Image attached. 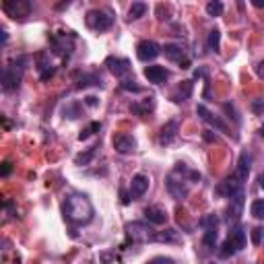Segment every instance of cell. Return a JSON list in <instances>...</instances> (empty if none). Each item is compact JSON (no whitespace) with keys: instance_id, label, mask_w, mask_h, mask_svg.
Listing matches in <instances>:
<instances>
[{"instance_id":"6da1fadb","label":"cell","mask_w":264,"mask_h":264,"mask_svg":"<svg viewBox=\"0 0 264 264\" xmlns=\"http://www.w3.org/2000/svg\"><path fill=\"white\" fill-rule=\"evenodd\" d=\"M62 211H64V217L69 219L71 223H75V225H87L93 219V215H95L93 205H91V201H89L85 194H71V196H66Z\"/></svg>"},{"instance_id":"7a4b0ae2","label":"cell","mask_w":264,"mask_h":264,"mask_svg":"<svg viewBox=\"0 0 264 264\" xmlns=\"http://www.w3.org/2000/svg\"><path fill=\"white\" fill-rule=\"evenodd\" d=\"M126 234L132 242H137V244H147V242H157V236H159V231H155L151 225L147 223H128L126 225Z\"/></svg>"},{"instance_id":"3957f363","label":"cell","mask_w":264,"mask_h":264,"mask_svg":"<svg viewBox=\"0 0 264 264\" xmlns=\"http://www.w3.org/2000/svg\"><path fill=\"white\" fill-rule=\"evenodd\" d=\"M85 21H87V25H89L93 31H97V33H104V31L112 29V25H114V17H112L108 11H102V9L89 11L87 17H85Z\"/></svg>"},{"instance_id":"277c9868","label":"cell","mask_w":264,"mask_h":264,"mask_svg":"<svg viewBox=\"0 0 264 264\" xmlns=\"http://www.w3.org/2000/svg\"><path fill=\"white\" fill-rule=\"evenodd\" d=\"M23 62H25V58H19L5 69V73H3V89L5 91H13L19 87L21 77H23V69H25V66H21Z\"/></svg>"},{"instance_id":"5b68a950","label":"cell","mask_w":264,"mask_h":264,"mask_svg":"<svg viewBox=\"0 0 264 264\" xmlns=\"http://www.w3.org/2000/svg\"><path fill=\"white\" fill-rule=\"evenodd\" d=\"M3 9L13 19H25V17H29V13H31L33 7H31L29 0H5Z\"/></svg>"},{"instance_id":"8992f818","label":"cell","mask_w":264,"mask_h":264,"mask_svg":"<svg viewBox=\"0 0 264 264\" xmlns=\"http://www.w3.org/2000/svg\"><path fill=\"white\" fill-rule=\"evenodd\" d=\"M165 188H168L170 196H172V198H176V201H184V198L188 196V192H190V190H188L186 180H176V176H174V174L165 178Z\"/></svg>"},{"instance_id":"52a82bcc","label":"cell","mask_w":264,"mask_h":264,"mask_svg":"<svg viewBox=\"0 0 264 264\" xmlns=\"http://www.w3.org/2000/svg\"><path fill=\"white\" fill-rule=\"evenodd\" d=\"M159 54H161V48H159L155 42H151V40H143V42L137 46V56H139V60H143V62H151V60H155Z\"/></svg>"},{"instance_id":"ba28073f","label":"cell","mask_w":264,"mask_h":264,"mask_svg":"<svg viewBox=\"0 0 264 264\" xmlns=\"http://www.w3.org/2000/svg\"><path fill=\"white\" fill-rule=\"evenodd\" d=\"M244 192V188H242V182L234 176V178H227V180H223L219 186H217V194H221V196H227V198H234V196H238V194H242Z\"/></svg>"},{"instance_id":"9c48e42d","label":"cell","mask_w":264,"mask_h":264,"mask_svg":"<svg viewBox=\"0 0 264 264\" xmlns=\"http://www.w3.org/2000/svg\"><path fill=\"white\" fill-rule=\"evenodd\" d=\"M106 66H108V71H110L112 75H116L118 79H122L124 75H128V73H130V62H128L126 58L110 56V58L106 60Z\"/></svg>"},{"instance_id":"30bf717a","label":"cell","mask_w":264,"mask_h":264,"mask_svg":"<svg viewBox=\"0 0 264 264\" xmlns=\"http://www.w3.org/2000/svg\"><path fill=\"white\" fill-rule=\"evenodd\" d=\"M178 130H180V124L178 120H170L161 126V132H159V143L161 145H170L176 137H178Z\"/></svg>"},{"instance_id":"8fae6325","label":"cell","mask_w":264,"mask_h":264,"mask_svg":"<svg viewBox=\"0 0 264 264\" xmlns=\"http://www.w3.org/2000/svg\"><path fill=\"white\" fill-rule=\"evenodd\" d=\"M145 77L153 85H163L165 81L170 79V73H168V69H163V66H147V69H145Z\"/></svg>"},{"instance_id":"7c38bea8","label":"cell","mask_w":264,"mask_h":264,"mask_svg":"<svg viewBox=\"0 0 264 264\" xmlns=\"http://www.w3.org/2000/svg\"><path fill=\"white\" fill-rule=\"evenodd\" d=\"M149 178L145 176V174H137L135 178H132V182H130V196L132 198H141V196H145V192L149 190Z\"/></svg>"},{"instance_id":"4fadbf2b","label":"cell","mask_w":264,"mask_h":264,"mask_svg":"<svg viewBox=\"0 0 264 264\" xmlns=\"http://www.w3.org/2000/svg\"><path fill=\"white\" fill-rule=\"evenodd\" d=\"M196 114L201 116V118H203L207 124H211L213 128H217V130H221V132H229V126H227L223 120H219L215 114H211V112H209L205 106H198V108H196ZM229 135H231V132H229Z\"/></svg>"},{"instance_id":"5bb4252c","label":"cell","mask_w":264,"mask_h":264,"mask_svg":"<svg viewBox=\"0 0 264 264\" xmlns=\"http://www.w3.org/2000/svg\"><path fill=\"white\" fill-rule=\"evenodd\" d=\"M114 149L120 153V155H128L137 149V141L132 139L130 135H116L114 137Z\"/></svg>"},{"instance_id":"9a60e30c","label":"cell","mask_w":264,"mask_h":264,"mask_svg":"<svg viewBox=\"0 0 264 264\" xmlns=\"http://www.w3.org/2000/svg\"><path fill=\"white\" fill-rule=\"evenodd\" d=\"M242 211H244V192L231 198V205L227 209V221L229 223H238L240 217H242Z\"/></svg>"},{"instance_id":"2e32d148","label":"cell","mask_w":264,"mask_h":264,"mask_svg":"<svg viewBox=\"0 0 264 264\" xmlns=\"http://www.w3.org/2000/svg\"><path fill=\"white\" fill-rule=\"evenodd\" d=\"M250 165H252V155H250L248 151H244V153L240 155V159H238V170H236V178H238L240 182L248 180Z\"/></svg>"},{"instance_id":"e0dca14e","label":"cell","mask_w":264,"mask_h":264,"mask_svg":"<svg viewBox=\"0 0 264 264\" xmlns=\"http://www.w3.org/2000/svg\"><path fill=\"white\" fill-rule=\"evenodd\" d=\"M227 240L234 244V248L240 252V250H244L246 248V231H244V227L242 225H236V227H231V231H229V236H227Z\"/></svg>"},{"instance_id":"ac0fdd59","label":"cell","mask_w":264,"mask_h":264,"mask_svg":"<svg viewBox=\"0 0 264 264\" xmlns=\"http://www.w3.org/2000/svg\"><path fill=\"white\" fill-rule=\"evenodd\" d=\"M145 219L151 223V225H163L168 221V213L159 207H147L145 209Z\"/></svg>"},{"instance_id":"d6986e66","label":"cell","mask_w":264,"mask_h":264,"mask_svg":"<svg viewBox=\"0 0 264 264\" xmlns=\"http://www.w3.org/2000/svg\"><path fill=\"white\" fill-rule=\"evenodd\" d=\"M161 52L165 54V58H170V60H180L182 62V58H184V48L182 46H176V44H168L165 48H161Z\"/></svg>"},{"instance_id":"ffe728a7","label":"cell","mask_w":264,"mask_h":264,"mask_svg":"<svg viewBox=\"0 0 264 264\" xmlns=\"http://www.w3.org/2000/svg\"><path fill=\"white\" fill-rule=\"evenodd\" d=\"M190 93H192V83L190 81H184L178 89H176V93L172 95V99L176 104H180V102H186V99L190 97Z\"/></svg>"},{"instance_id":"44dd1931","label":"cell","mask_w":264,"mask_h":264,"mask_svg":"<svg viewBox=\"0 0 264 264\" xmlns=\"http://www.w3.org/2000/svg\"><path fill=\"white\" fill-rule=\"evenodd\" d=\"M145 13H147V5L145 3H132V7L128 9V19L137 21V19L145 17Z\"/></svg>"},{"instance_id":"7402d4cb","label":"cell","mask_w":264,"mask_h":264,"mask_svg":"<svg viewBox=\"0 0 264 264\" xmlns=\"http://www.w3.org/2000/svg\"><path fill=\"white\" fill-rule=\"evenodd\" d=\"M153 106H155V104H153V99L149 97V99H147V102H145V104H132V106H130V110H132V112H135L137 116H141V118H145V116H147V114H149V112L153 110Z\"/></svg>"},{"instance_id":"603a6c76","label":"cell","mask_w":264,"mask_h":264,"mask_svg":"<svg viewBox=\"0 0 264 264\" xmlns=\"http://www.w3.org/2000/svg\"><path fill=\"white\" fill-rule=\"evenodd\" d=\"M219 42H221V31L219 29H211L209 31V40H207V46L211 52H219Z\"/></svg>"},{"instance_id":"cb8c5ba5","label":"cell","mask_w":264,"mask_h":264,"mask_svg":"<svg viewBox=\"0 0 264 264\" xmlns=\"http://www.w3.org/2000/svg\"><path fill=\"white\" fill-rule=\"evenodd\" d=\"M89 85H102V79H99L97 75H83V77L79 79V83H77L79 89H85V87H89Z\"/></svg>"},{"instance_id":"d4e9b609","label":"cell","mask_w":264,"mask_h":264,"mask_svg":"<svg viewBox=\"0 0 264 264\" xmlns=\"http://www.w3.org/2000/svg\"><path fill=\"white\" fill-rule=\"evenodd\" d=\"M217 238H219V234H217V229H205V236H203V244L207 246V248H215V244H217Z\"/></svg>"},{"instance_id":"484cf974","label":"cell","mask_w":264,"mask_h":264,"mask_svg":"<svg viewBox=\"0 0 264 264\" xmlns=\"http://www.w3.org/2000/svg\"><path fill=\"white\" fill-rule=\"evenodd\" d=\"M250 213H252L254 219L262 221L264 219V201H254L252 207H250Z\"/></svg>"},{"instance_id":"4316f807","label":"cell","mask_w":264,"mask_h":264,"mask_svg":"<svg viewBox=\"0 0 264 264\" xmlns=\"http://www.w3.org/2000/svg\"><path fill=\"white\" fill-rule=\"evenodd\" d=\"M223 13V5L219 3V0H211V3L207 5V15L209 17H221Z\"/></svg>"},{"instance_id":"83f0119b","label":"cell","mask_w":264,"mask_h":264,"mask_svg":"<svg viewBox=\"0 0 264 264\" xmlns=\"http://www.w3.org/2000/svg\"><path fill=\"white\" fill-rule=\"evenodd\" d=\"M99 128H102V124H99V122H91L83 132H81V135H79V141H85V139H89L91 135H95V132L99 130Z\"/></svg>"},{"instance_id":"f1b7e54d","label":"cell","mask_w":264,"mask_h":264,"mask_svg":"<svg viewBox=\"0 0 264 264\" xmlns=\"http://www.w3.org/2000/svg\"><path fill=\"white\" fill-rule=\"evenodd\" d=\"M236 252H238V250L234 248V244H231L229 240H225L223 246H221V250H219V256H221V258H229V256H234Z\"/></svg>"},{"instance_id":"f546056e","label":"cell","mask_w":264,"mask_h":264,"mask_svg":"<svg viewBox=\"0 0 264 264\" xmlns=\"http://www.w3.org/2000/svg\"><path fill=\"white\" fill-rule=\"evenodd\" d=\"M95 149H97V147H91L87 153H81V155H77L75 163H77V165H87V163L93 159V155H95Z\"/></svg>"},{"instance_id":"4dcf8cb0","label":"cell","mask_w":264,"mask_h":264,"mask_svg":"<svg viewBox=\"0 0 264 264\" xmlns=\"http://www.w3.org/2000/svg\"><path fill=\"white\" fill-rule=\"evenodd\" d=\"M201 225H203L205 229H217V225H219V219H217L215 215H207V217L201 221Z\"/></svg>"},{"instance_id":"1f68e13d","label":"cell","mask_w":264,"mask_h":264,"mask_svg":"<svg viewBox=\"0 0 264 264\" xmlns=\"http://www.w3.org/2000/svg\"><path fill=\"white\" fill-rule=\"evenodd\" d=\"M262 238H264V229H262V227H254V229H252V244H254V246H260V244H262Z\"/></svg>"},{"instance_id":"d6a6232c","label":"cell","mask_w":264,"mask_h":264,"mask_svg":"<svg viewBox=\"0 0 264 264\" xmlns=\"http://www.w3.org/2000/svg\"><path fill=\"white\" fill-rule=\"evenodd\" d=\"M149 264H176L172 258H165V256H157V258H153Z\"/></svg>"},{"instance_id":"836d02e7","label":"cell","mask_w":264,"mask_h":264,"mask_svg":"<svg viewBox=\"0 0 264 264\" xmlns=\"http://www.w3.org/2000/svg\"><path fill=\"white\" fill-rule=\"evenodd\" d=\"M122 87L128 89V91H137V93H141V87L135 85V81H122Z\"/></svg>"},{"instance_id":"e575fe53","label":"cell","mask_w":264,"mask_h":264,"mask_svg":"<svg viewBox=\"0 0 264 264\" xmlns=\"http://www.w3.org/2000/svg\"><path fill=\"white\" fill-rule=\"evenodd\" d=\"M11 172H13V163H11V161H5V163H3V176H9Z\"/></svg>"},{"instance_id":"d590c367","label":"cell","mask_w":264,"mask_h":264,"mask_svg":"<svg viewBox=\"0 0 264 264\" xmlns=\"http://www.w3.org/2000/svg\"><path fill=\"white\" fill-rule=\"evenodd\" d=\"M256 75H258L260 79H264V60L256 64Z\"/></svg>"},{"instance_id":"8d00e7d4","label":"cell","mask_w":264,"mask_h":264,"mask_svg":"<svg viewBox=\"0 0 264 264\" xmlns=\"http://www.w3.org/2000/svg\"><path fill=\"white\" fill-rule=\"evenodd\" d=\"M85 104H87V106H91V108H93V106H97V97H93V95L85 97Z\"/></svg>"},{"instance_id":"74e56055","label":"cell","mask_w":264,"mask_h":264,"mask_svg":"<svg viewBox=\"0 0 264 264\" xmlns=\"http://www.w3.org/2000/svg\"><path fill=\"white\" fill-rule=\"evenodd\" d=\"M262 108H264L262 102H254V104H252V110H254V112H262Z\"/></svg>"},{"instance_id":"f35d334b","label":"cell","mask_w":264,"mask_h":264,"mask_svg":"<svg viewBox=\"0 0 264 264\" xmlns=\"http://www.w3.org/2000/svg\"><path fill=\"white\" fill-rule=\"evenodd\" d=\"M252 5H254L256 9H262V7H264V0H254V3H252Z\"/></svg>"},{"instance_id":"ab89813d","label":"cell","mask_w":264,"mask_h":264,"mask_svg":"<svg viewBox=\"0 0 264 264\" xmlns=\"http://www.w3.org/2000/svg\"><path fill=\"white\" fill-rule=\"evenodd\" d=\"M258 184L264 188V174H260V178H258Z\"/></svg>"},{"instance_id":"60d3db41","label":"cell","mask_w":264,"mask_h":264,"mask_svg":"<svg viewBox=\"0 0 264 264\" xmlns=\"http://www.w3.org/2000/svg\"><path fill=\"white\" fill-rule=\"evenodd\" d=\"M260 135H262V139H264V126H262V128H260Z\"/></svg>"}]
</instances>
